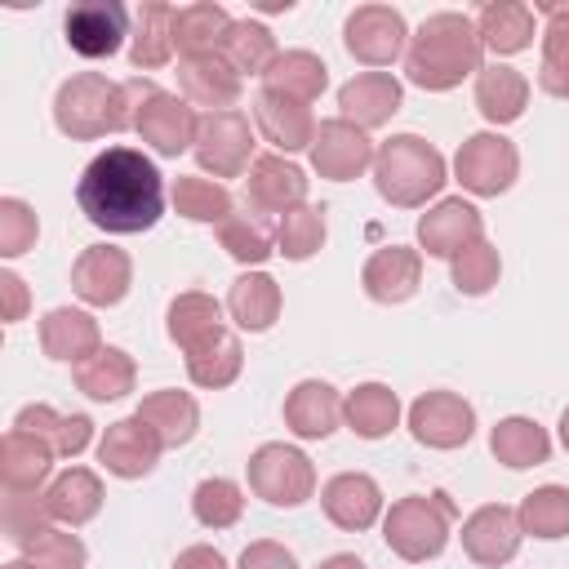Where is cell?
Here are the masks:
<instances>
[{"instance_id":"cell-40","label":"cell","mask_w":569,"mask_h":569,"mask_svg":"<svg viewBox=\"0 0 569 569\" xmlns=\"http://www.w3.org/2000/svg\"><path fill=\"white\" fill-rule=\"evenodd\" d=\"M542 22V62L538 89L551 98H569V4H538Z\"/></svg>"},{"instance_id":"cell-9","label":"cell","mask_w":569,"mask_h":569,"mask_svg":"<svg viewBox=\"0 0 569 569\" xmlns=\"http://www.w3.org/2000/svg\"><path fill=\"white\" fill-rule=\"evenodd\" d=\"M191 151H196V164L204 173H213L218 182L249 173V164L258 160L253 156V124H249V116L244 111H204Z\"/></svg>"},{"instance_id":"cell-5","label":"cell","mask_w":569,"mask_h":569,"mask_svg":"<svg viewBox=\"0 0 569 569\" xmlns=\"http://www.w3.org/2000/svg\"><path fill=\"white\" fill-rule=\"evenodd\" d=\"M449 538H453L449 493H409L382 511V542L409 565L436 560L449 547Z\"/></svg>"},{"instance_id":"cell-1","label":"cell","mask_w":569,"mask_h":569,"mask_svg":"<svg viewBox=\"0 0 569 569\" xmlns=\"http://www.w3.org/2000/svg\"><path fill=\"white\" fill-rule=\"evenodd\" d=\"M76 204L98 231L138 236L151 231L164 213V178L138 147H107L84 164Z\"/></svg>"},{"instance_id":"cell-11","label":"cell","mask_w":569,"mask_h":569,"mask_svg":"<svg viewBox=\"0 0 569 569\" xmlns=\"http://www.w3.org/2000/svg\"><path fill=\"white\" fill-rule=\"evenodd\" d=\"M409 436L422 445V449H462L476 431V409L471 400H462L458 391H422L413 405H409Z\"/></svg>"},{"instance_id":"cell-35","label":"cell","mask_w":569,"mask_h":569,"mask_svg":"<svg viewBox=\"0 0 569 569\" xmlns=\"http://www.w3.org/2000/svg\"><path fill=\"white\" fill-rule=\"evenodd\" d=\"M218 244L244 267V271H262V262L276 253V227L267 222V213H258L253 204L231 209L218 222Z\"/></svg>"},{"instance_id":"cell-41","label":"cell","mask_w":569,"mask_h":569,"mask_svg":"<svg viewBox=\"0 0 569 569\" xmlns=\"http://www.w3.org/2000/svg\"><path fill=\"white\" fill-rule=\"evenodd\" d=\"M240 369H244V347H240V338L231 329H222L218 338H209L204 347H196L187 356V378L196 387H204V391L231 387L240 378Z\"/></svg>"},{"instance_id":"cell-32","label":"cell","mask_w":569,"mask_h":569,"mask_svg":"<svg viewBox=\"0 0 569 569\" xmlns=\"http://www.w3.org/2000/svg\"><path fill=\"white\" fill-rule=\"evenodd\" d=\"M53 458L58 453H53L49 440L9 427L4 440H0V480H4V489H18V493L40 489L49 480V471H53Z\"/></svg>"},{"instance_id":"cell-22","label":"cell","mask_w":569,"mask_h":569,"mask_svg":"<svg viewBox=\"0 0 569 569\" xmlns=\"http://www.w3.org/2000/svg\"><path fill=\"white\" fill-rule=\"evenodd\" d=\"M284 427L298 440H329L342 427V396L325 378H302L284 396Z\"/></svg>"},{"instance_id":"cell-50","label":"cell","mask_w":569,"mask_h":569,"mask_svg":"<svg viewBox=\"0 0 569 569\" xmlns=\"http://www.w3.org/2000/svg\"><path fill=\"white\" fill-rule=\"evenodd\" d=\"M36 236H40L36 209L18 196H4L0 200V258H22L27 249H36Z\"/></svg>"},{"instance_id":"cell-53","label":"cell","mask_w":569,"mask_h":569,"mask_svg":"<svg viewBox=\"0 0 569 569\" xmlns=\"http://www.w3.org/2000/svg\"><path fill=\"white\" fill-rule=\"evenodd\" d=\"M0 293H4V325H18L27 316V302H31L27 280L18 271H0Z\"/></svg>"},{"instance_id":"cell-38","label":"cell","mask_w":569,"mask_h":569,"mask_svg":"<svg viewBox=\"0 0 569 569\" xmlns=\"http://www.w3.org/2000/svg\"><path fill=\"white\" fill-rule=\"evenodd\" d=\"M138 382V365L124 347H98L89 360L76 365V387L89 396V400H120L129 396Z\"/></svg>"},{"instance_id":"cell-3","label":"cell","mask_w":569,"mask_h":569,"mask_svg":"<svg viewBox=\"0 0 569 569\" xmlns=\"http://www.w3.org/2000/svg\"><path fill=\"white\" fill-rule=\"evenodd\" d=\"M449 182L445 156L418 133H391L373 156V187L391 209H422Z\"/></svg>"},{"instance_id":"cell-36","label":"cell","mask_w":569,"mask_h":569,"mask_svg":"<svg viewBox=\"0 0 569 569\" xmlns=\"http://www.w3.org/2000/svg\"><path fill=\"white\" fill-rule=\"evenodd\" d=\"M476 31H480V44L498 58L525 53L533 44V9L520 0H489L476 13Z\"/></svg>"},{"instance_id":"cell-37","label":"cell","mask_w":569,"mask_h":569,"mask_svg":"<svg viewBox=\"0 0 569 569\" xmlns=\"http://www.w3.org/2000/svg\"><path fill=\"white\" fill-rule=\"evenodd\" d=\"M342 422L360 440H382L400 427V396L387 382H360L356 391L342 396Z\"/></svg>"},{"instance_id":"cell-20","label":"cell","mask_w":569,"mask_h":569,"mask_svg":"<svg viewBox=\"0 0 569 569\" xmlns=\"http://www.w3.org/2000/svg\"><path fill=\"white\" fill-rule=\"evenodd\" d=\"M405 102V84L391 71H360L338 89V116L369 129H382Z\"/></svg>"},{"instance_id":"cell-8","label":"cell","mask_w":569,"mask_h":569,"mask_svg":"<svg viewBox=\"0 0 569 569\" xmlns=\"http://www.w3.org/2000/svg\"><path fill=\"white\" fill-rule=\"evenodd\" d=\"M453 178L462 182V191L493 200L502 191H511V182L520 178V151L511 138H502L498 129H480L471 133L458 156H453Z\"/></svg>"},{"instance_id":"cell-42","label":"cell","mask_w":569,"mask_h":569,"mask_svg":"<svg viewBox=\"0 0 569 569\" xmlns=\"http://www.w3.org/2000/svg\"><path fill=\"white\" fill-rule=\"evenodd\" d=\"M516 520L525 538H538V542L569 538V485H542L525 493L516 507Z\"/></svg>"},{"instance_id":"cell-19","label":"cell","mask_w":569,"mask_h":569,"mask_svg":"<svg viewBox=\"0 0 569 569\" xmlns=\"http://www.w3.org/2000/svg\"><path fill=\"white\" fill-rule=\"evenodd\" d=\"M360 284L373 302L382 307H396V302H409L422 284V249L413 244H382L365 258L360 267Z\"/></svg>"},{"instance_id":"cell-12","label":"cell","mask_w":569,"mask_h":569,"mask_svg":"<svg viewBox=\"0 0 569 569\" xmlns=\"http://www.w3.org/2000/svg\"><path fill=\"white\" fill-rule=\"evenodd\" d=\"M311 169L329 182H356L360 173L373 169V156L378 147L369 142V133L342 116H329L316 124V138H311Z\"/></svg>"},{"instance_id":"cell-30","label":"cell","mask_w":569,"mask_h":569,"mask_svg":"<svg viewBox=\"0 0 569 569\" xmlns=\"http://www.w3.org/2000/svg\"><path fill=\"white\" fill-rule=\"evenodd\" d=\"M133 413L160 436L164 449H182V445H191V436L200 431V405H196V396L173 391V387L147 391Z\"/></svg>"},{"instance_id":"cell-18","label":"cell","mask_w":569,"mask_h":569,"mask_svg":"<svg viewBox=\"0 0 569 569\" xmlns=\"http://www.w3.org/2000/svg\"><path fill=\"white\" fill-rule=\"evenodd\" d=\"M160 453H164L160 436H156L138 413L116 418V422L98 436V462H102L116 480H142V476H151L156 462H160Z\"/></svg>"},{"instance_id":"cell-7","label":"cell","mask_w":569,"mask_h":569,"mask_svg":"<svg viewBox=\"0 0 569 569\" xmlns=\"http://www.w3.org/2000/svg\"><path fill=\"white\" fill-rule=\"evenodd\" d=\"M249 489L253 498H262L267 507H302L316 493V467L298 445L284 440H267L249 453L244 462Z\"/></svg>"},{"instance_id":"cell-55","label":"cell","mask_w":569,"mask_h":569,"mask_svg":"<svg viewBox=\"0 0 569 569\" xmlns=\"http://www.w3.org/2000/svg\"><path fill=\"white\" fill-rule=\"evenodd\" d=\"M316 569H369L360 556H351V551H338V556H329V560H320Z\"/></svg>"},{"instance_id":"cell-4","label":"cell","mask_w":569,"mask_h":569,"mask_svg":"<svg viewBox=\"0 0 569 569\" xmlns=\"http://www.w3.org/2000/svg\"><path fill=\"white\" fill-rule=\"evenodd\" d=\"M53 124L67 138H76V142H93V138L133 129L124 80H107L102 71H76V76H67L58 84V93H53Z\"/></svg>"},{"instance_id":"cell-39","label":"cell","mask_w":569,"mask_h":569,"mask_svg":"<svg viewBox=\"0 0 569 569\" xmlns=\"http://www.w3.org/2000/svg\"><path fill=\"white\" fill-rule=\"evenodd\" d=\"M236 18L213 4V0H196L178 9V58H200V53H222L227 36H231Z\"/></svg>"},{"instance_id":"cell-29","label":"cell","mask_w":569,"mask_h":569,"mask_svg":"<svg viewBox=\"0 0 569 569\" xmlns=\"http://www.w3.org/2000/svg\"><path fill=\"white\" fill-rule=\"evenodd\" d=\"M227 325H222V302L213 293H200V289H187L169 302L164 311V333L173 347H182V356H191L196 347H204L209 338H218Z\"/></svg>"},{"instance_id":"cell-17","label":"cell","mask_w":569,"mask_h":569,"mask_svg":"<svg viewBox=\"0 0 569 569\" xmlns=\"http://www.w3.org/2000/svg\"><path fill=\"white\" fill-rule=\"evenodd\" d=\"M458 538H462L467 560H476V565H485V569L511 565L516 551H520V542H525L520 520H516V507H507V502H485V507H476V511L462 520V533H458Z\"/></svg>"},{"instance_id":"cell-23","label":"cell","mask_w":569,"mask_h":569,"mask_svg":"<svg viewBox=\"0 0 569 569\" xmlns=\"http://www.w3.org/2000/svg\"><path fill=\"white\" fill-rule=\"evenodd\" d=\"M253 129L276 147V156L311 151L316 116H311L307 102H293V98H280V93L258 89V98H253Z\"/></svg>"},{"instance_id":"cell-34","label":"cell","mask_w":569,"mask_h":569,"mask_svg":"<svg viewBox=\"0 0 569 569\" xmlns=\"http://www.w3.org/2000/svg\"><path fill=\"white\" fill-rule=\"evenodd\" d=\"M262 89L311 107V102L329 89V67H325V58H316L311 49H280V58H276V62L267 67V76H262Z\"/></svg>"},{"instance_id":"cell-10","label":"cell","mask_w":569,"mask_h":569,"mask_svg":"<svg viewBox=\"0 0 569 569\" xmlns=\"http://www.w3.org/2000/svg\"><path fill=\"white\" fill-rule=\"evenodd\" d=\"M342 44L356 62L365 67H391L396 58H405L409 49V27L405 13L391 4H356L342 22Z\"/></svg>"},{"instance_id":"cell-31","label":"cell","mask_w":569,"mask_h":569,"mask_svg":"<svg viewBox=\"0 0 569 569\" xmlns=\"http://www.w3.org/2000/svg\"><path fill=\"white\" fill-rule=\"evenodd\" d=\"M280 307H284L280 284L267 271H240L227 289V316L244 333H267L280 320Z\"/></svg>"},{"instance_id":"cell-6","label":"cell","mask_w":569,"mask_h":569,"mask_svg":"<svg viewBox=\"0 0 569 569\" xmlns=\"http://www.w3.org/2000/svg\"><path fill=\"white\" fill-rule=\"evenodd\" d=\"M124 93H129V111H133V133L156 151V156H182L196 147V129H200V116L191 111V102L182 93H169L142 76L124 80Z\"/></svg>"},{"instance_id":"cell-46","label":"cell","mask_w":569,"mask_h":569,"mask_svg":"<svg viewBox=\"0 0 569 569\" xmlns=\"http://www.w3.org/2000/svg\"><path fill=\"white\" fill-rule=\"evenodd\" d=\"M191 516L204 529H231L244 516V489L236 480H227V476H204L191 489Z\"/></svg>"},{"instance_id":"cell-21","label":"cell","mask_w":569,"mask_h":569,"mask_svg":"<svg viewBox=\"0 0 569 569\" xmlns=\"http://www.w3.org/2000/svg\"><path fill=\"white\" fill-rule=\"evenodd\" d=\"M244 191H249V204L258 213H289L298 204H307V173L289 160V156H258L249 164V178H244Z\"/></svg>"},{"instance_id":"cell-43","label":"cell","mask_w":569,"mask_h":569,"mask_svg":"<svg viewBox=\"0 0 569 569\" xmlns=\"http://www.w3.org/2000/svg\"><path fill=\"white\" fill-rule=\"evenodd\" d=\"M222 58L236 67V76L244 80V76H267V67L280 58V49H276V36H271V27L267 22H258V18H236V27H231V36H227V44H222Z\"/></svg>"},{"instance_id":"cell-26","label":"cell","mask_w":569,"mask_h":569,"mask_svg":"<svg viewBox=\"0 0 569 569\" xmlns=\"http://www.w3.org/2000/svg\"><path fill=\"white\" fill-rule=\"evenodd\" d=\"M178 53V4L147 0L133 13V36H129V62L138 71H156Z\"/></svg>"},{"instance_id":"cell-54","label":"cell","mask_w":569,"mask_h":569,"mask_svg":"<svg viewBox=\"0 0 569 569\" xmlns=\"http://www.w3.org/2000/svg\"><path fill=\"white\" fill-rule=\"evenodd\" d=\"M169 569H227V556L218 547H209V542H191V547H182L173 556Z\"/></svg>"},{"instance_id":"cell-13","label":"cell","mask_w":569,"mask_h":569,"mask_svg":"<svg viewBox=\"0 0 569 569\" xmlns=\"http://www.w3.org/2000/svg\"><path fill=\"white\" fill-rule=\"evenodd\" d=\"M62 31H67L71 53L98 62V58H111L124 44V36H129V9L120 0H80V4L67 9Z\"/></svg>"},{"instance_id":"cell-25","label":"cell","mask_w":569,"mask_h":569,"mask_svg":"<svg viewBox=\"0 0 569 569\" xmlns=\"http://www.w3.org/2000/svg\"><path fill=\"white\" fill-rule=\"evenodd\" d=\"M98 347H102V329H98V320L89 311H80V307H53V311L40 316V351L49 360H62V365L76 369Z\"/></svg>"},{"instance_id":"cell-45","label":"cell","mask_w":569,"mask_h":569,"mask_svg":"<svg viewBox=\"0 0 569 569\" xmlns=\"http://www.w3.org/2000/svg\"><path fill=\"white\" fill-rule=\"evenodd\" d=\"M325 209L320 204H298L276 222V253H284L289 262H307L325 249Z\"/></svg>"},{"instance_id":"cell-15","label":"cell","mask_w":569,"mask_h":569,"mask_svg":"<svg viewBox=\"0 0 569 569\" xmlns=\"http://www.w3.org/2000/svg\"><path fill=\"white\" fill-rule=\"evenodd\" d=\"M133 284V262L116 244H89L71 262V289L84 307H120Z\"/></svg>"},{"instance_id":"cell-2","label":"cell","mask_w":569,"mask_h":569,"mask_svg":"<svg viewBox=\"0 0 569 569\" xmlns=\"http://www.w3.org/2000/svg\"><path fill=\"white\" fill-rule=\"evenodd\" d=\"M480 67H485V44H480L476 18H467L458 9L427 13L422 27L409 36L405 76H409V84H418L427 93H449L467 76H480Z\"/></svg>"},{"instance_id":"cell-56","label":"cell","mask_w":569,"mask_h":569,"mask_svg":"<svg viewBox=\"0 0 569 569\" xmlns=\"http://www.w3.org/2000/svg\"><path fill=\"white\" fill-rule=\"evenodd\" d=\"M556 436H560V445H565V453H569V405H565V413H560V422H556Z\"/></svg>"},{"instance_id":"cell-49","label":"cell","mask_w":569,"mask_h":569,"mask_svg":"<svg viewBox=\"0 0 569 569\" xmlns=\"http://www.w3.org/2000/svg\"><path fill=\"white\" fill-rule=\"evenodd\" d=\"M22 560H31L36 569H84L89 551H84L80 533H71L67 525H49L22 547Z\"/></svg>"},{"instance_id":"cell-28","label":"cell","mask_w":569,"mask_h":569,"mask_svg":"<svg viewBox=\"0 0 569 569\" xmlns=\"http://www.w3.org/2000/svg\"><path fill=\"white\" fill-rule=\"evenodd\" d=\"M476 107L493 129L516 124L529 107V76L507 62H485L476 76Z\"/></svg>"},{"instance_id":"cell-24","label":"cell","mask_w":569,"mask_h":569,"mask_svg":"<svg viewBox=\"0 0 569 569\" xmlns=\"http://www.w3.org/2000/svg\"><path fill=\"white\" fill-rule=\"evenodd\" d=\"M178 89L187 102L209 107V111H236L240 102V76L222 53L178 58Z\"/></svg>"},{"instance_id":"cell-47","label":"cell","mask_w":569,"mask_h":569,"mask_svg":"<svg viewBox=\"0 0 569 569\" xmlns=\"http://www.w3.org/2000/svg\"><path fill=\"white\" fill-rule=\"evenodd\" d=\"M498 276H502V258H498V244H489V240L467 244V249L449 262V280H453V289L467 293V298H485V293L498 284Z\"/></svg>"},{"instance_id":"cell-48","label":"cell","mask_w":569,"mask_h":569,"mask_svg":"<svg viewBox=\"0 0 569 569\" xmlns=\"http://www.w3.org/2000/svg\"><path fill=\"white\" fill-rule=\"evenodd\" d=\"M53 516L44 507V489H31V493H18V489H4V507H0V529L4 538L22 551L40 529H49Z\"/></svg>"},{"instance_id":"cell-16","label":"cell","mask_w":569,"mask_h":569,"mask_svg":"<svg viewBox=\"0 0 569 569\" xmlns=\"http://www.w3.org/2000/svg\"><path fill=\"white\" fill-rule=\"evenodd\" d=\"M320 511L342 533H365L382 520V489L365 471H338L320 485Z\"/></svg>"},{"instance_id":"cell-44","label":"cell","mask_w":569,"mask_h":569,"mask_svg":"<svg viewBox=\"0 0 569 569\" xmlns=\"http://www.w3.org/2000/svg\"><path fill=\"white\" fill-rule=\"evenodd\" d=\"M169 200H173V209H178L187 222H209V227H218V222L236 209L227 182H218V178H200V173L173 178Z\"/></svg>"},{"instance_id":"cell-57","label":"cell","mask_w":569,"mask_h":569,"mask_svg":"<svg viewBox=\"0 0 569 569\" xmlns=\"http://www.w3.org/2000/svg\"><path fill=\"white\" fill-rule=\"evenodd\" d=\"M0 569H36V565H31V560H22V556H18V560H9V565H0Z\"/></svg>"},{"instance_id":"cell-27","label":"cell","mask_w":569,"mask_h":569,"mask_svg":"<svg viewBox=\"0 0 569 569\" xmlns=\"http://www.w3.org/2000/svg\"><path fill=\"white\" fill-rule=\"evenodd\" d=\"M44 507L53 516V525L80 529L102 511V480L89 467H67L44 485Z\"/></svg>"},{"instance_id":"cell-33","label":"cell","mask_w":569,"mask_h":569,"mask_svg":"<svg viewBox=\"0 0 569 569\" xmlns=\"http://www.w3.org/2000/svg\"><path fill=\"white\" fill-rule=\"evenodd\" d=\"M489 453L511 467V471H529V467H542L551 458V436L542 422L525 418V413H511V418H498L493 431H489Z\"/></svg>"},{"instance_id":"cell-51","label":"cell","mask_w":569,"mask_h":569,"mask_svg":"<svg viewBox=\"0 0 569 569\" xmlns=\"http://www.w3.org/2000/svg\"><path fill=\"white\" fill-rule=\"evenodd\" d=\"M236 569H298V560H293V551H289L284 542L258 538V542H249V547L240 551V565H236Z\"/></svg>"},{"instance_id":"cell-52","label":"cell","mask_w":569,"mask_h":569,"mask_svg":"<svg viewBox=\"0 0 569 569\" xmlns=\"http://www.w3.org/2000/svg\"><path fill=\"white\" fill-rule=\"evenodd\" d=\"M89 440H93V422L84 413H62V427L53 436V453L58 458H76V453L89 449Z\"/></svg>"},{"instance_id":"cell-14","label":"cell","mask_w":569,"mask_h":569,"mask_svg":"<svg viewBox=\"0 0 569 569\" xmlns=\"http://www.w3.org/2000/svg\"><path fill=\"white\" fill-rule=\"evenodd\" d=\"M476 240H485V218H480V209L471 204V200H462V196H445V200H436L422 218H418V249L427 253V258H445V262H453L467 244H476Z\"/></svg>"}]
</instances>
